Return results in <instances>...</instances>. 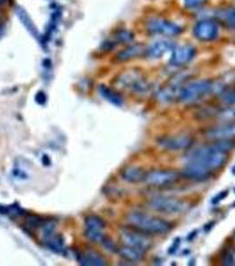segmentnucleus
Segmentation results:
<instances>
[{"instance_id": "1", "label": "nucleus", "mask_w": 235, "mask_h": 266, "mask_svg": "<svg viewBox=\"0 0 235 266\" xmlns=\"http://www.w3.org/2000/svg\"><path fill=\"white\" fill-rule=\"evenodd\" d=\"M126 219L131 227L146 234H165L173 228L172 224L166 220L143 212H131L126 217Z\"/></svg>"}, {"instance_id": "2", "label": "nucleus", "mask_w": 235, "mask_h": 266, "mask_svg": "<svg viewBox=\"0 0 235 266\" xmlns=\"http://www.w3.org/2000/svg\"><path fill=\"white\" fill-rule=\"evenodd\" d=\"M227 154L220 150L216 143L199 147L189 154V161L201 164L211 171H215L225 165Z\"/></svg>"}, {"instance_id": "3", "label": "nucleus", "mask_w": 235, "mask_h": 266, "mask_svg": "<svg viewBox=\"0 0 235 266\" xmlns=\"http://www.w3.org/2000/svg\"><path fill=\"white\" fill-rule=\"evenodd\" d=\"M213 87V83L211 80L204 79L189 83L187 86L181 87L179 100L185 103L194 102L208 95L212 92Z\"/></svg>"}, {"instance_id": "4", "label": "nucleus", "mask_w": 235, "mask_h": 266, "mask_svg": "<svg viewBox=\"0 0 235 266\" xmlns=\"http://www.w3.org/2000/svg\"><path fill=\"white\" fill-rule=\"evenodd\" d=\"M149 207L155 211L166 215H179L187 211L189 204L181 199L173 197H156L149 201Z\"/></svg>"}, {"instance_id": "5", "label": "nucleus", "mask_w": 235, "mask_h": 266, "mask_svg": "<svg viewBox=\"0 0 235 266\" xmlns=\"http://www.w3.org/2000/svg\"><path fill=\"white\" fill-rule=\"evenodd\" d=\"M120 240L124 245L140 249L143 252L148 251L153 245L152 240L150 239L148 234L133 227L122 230L120 232Z\"/></svg>"}, {"instance_id": "6", "label": "nucleus", "mask_w": 235, "mask_h": 266, "mask_svg": "<svg viewBox=\"0 0 235 266\" xmlns=\"http://www.w3.org/2000/svg\"><path fill=\"white\" fill-rule=\"evenodd\" d=\"M147 31L153 35H161L164 37H175L181 34L182 28L174 21L162 18H151L147 21Z\"/></svg>"}, {"instance_id": "7", "label": "nucleus", "mask_w": 235, "mask_h": 266, "mask_svg": "<svg viewBox=\"0 0 235 266\" xmlns=\"http://www.w3.org/2000/svg\"><path fill=\"white\" fill-rule=\"evenodd\" d=\"M118 85L121 88L129 90L136 94H145L150 90V86L145 79L137 74L125 73L118 79Z\"/></svg>"}, {"instance_id": "8", "label": "nucleus", "mask_w": 235, "mask_h": 266, "mask_svg": "<svg viewBox=\"0 0 235 266\" xmlns=\"http://www.w3.org/2000/svg\"><path fill=\"white\" fill-rule=\"evenodd\" d=\"M194 143V140L188 135L162 137L157 140V144L165 150L177 151L188 149Z\"/></svg>"}, {"instance_id": "9", "label": "nucleus", "mask_w": 235, "mask_h": 266, "mask_svg": "<svg viewBox=\"0 0 235 266\" xmlns=\"http://www.w3.org/2000/svg\"><path fill=\"white\" fill-rule=\"evenodd\" d=\"M179 174L175 171L158 170L148 172L145 182L152 187H165L174 184L179 179Z\"/></svg>"}, {"instance_id": "10", "label": "nucleus", "mask_w": 235, "mask_h": 266, "mask_svg": "<svg viewBox=\"0 0 235 266\" xmlns=\"http://www.w3.org/2000/svg\"><path fill=\"white\" fill-rule=\"evenodd\" d=\"M194 36L199 41L211 42L218 36V26L212 20H203L194 25Z\"/></svg>"}, {"instance_id": "11", "label": "nucleus", "mask_w": 235, "mask_h": 266, "mask_svg": "<svg viewBox=\"0 0 235 266\" xmlns=\"http://www.w3.org/2000/svg\"><path fill=\"white\" fill-rule=\"evenodd\" d=\"M212 171L201 164L189 161L182 171V176L190 180L202 182L209 179L212 176Z\"/></svg>"}, {"instance_id": "12", "label": "nucleus", "mask_w": 235, "mask_h": 266, "mask_svg": "<svg viewBox=\"0 0 235 266\" xmlns=\"http://www.w3.org/2000/svg\"><path fill=\"white\" fill-rule=\"evenodd\" d=\"M172 52L171 63L174 66H183L191 62L195 55V48L192 45H181L174 47Z\"/></svg>"}, {"instance_id": "13", "label": "nucleus", "mask_w": 235, "mask_h": 266, "mask_svg": "<svg viewBox=\"0 0 235 266\" xmlns=\"http://www.w3.org/2000/svg\"><path fill=\"white\" fill-rule=\"evenodd\" d=\"M205 136L210 140H232L235 138V123H226L213 127L205 132Z\"/></svg>"}, {"instance_id": "14", "label": "nucleus", "mask_w": 235, "mask_h": 266, "mask_svg": "<svg viewBox=\"0 0 235 266\" xmlns=\"http://www.w3.org/2000/svg\"><path fill=\"white\" fill-rule=\"evenodd\" d=\"M175 44L174 42L170 40H158L154 42L153 44H150L149 47H146L145 51V56L149 59H159L165 55L169 51H173Z\"/></svg>"}, {"instance_id": "15", "label": "nucleus", "mask_w": 235, "mask_h": 266, "mask_svg": "<svg viewBox=\"0 0 235 266\" xmlns=\"http://www.w3.org/2000/svg\"><path fill=\"white\" fill-rule=\"evenodd\" d=\"M146 46L143 44H130L117 55V60L119 62H128L133 59L138 58L142 55H145Z\"/></svg>"}, {"instance_id": "16", "label": "nucleus", "mask_w": 235, "mask_h": 266, "mask_svg": "<svg viewBox=\"0 0 235 266\" xmlns=\"http://www.w3.org/2000/svg\"><path fill=\"white\" fill-rule=\"evenodd\" d=\"M78 263L82 266H104L106 261L100 254L93 250L79 252L76 256Z\"/></svg>"}, {"instance_id": "17", "label": "nucleus", "mask_w": 235, "mask_h": 266, "mask_svg": "<svg viewBox=\"0 0 235 266\" xmlns=\"http://www.w3.org/2000/svg\"><path fill=\"white\" fill-rule=\"evenodd\" d=\"M147 172L143 168L137 166H129L123 170L121 172V177L124 180L132 183V184H138L141 182L145 181Z\"/></svg>"}, {"instance_id": "18", "label": "nucleus", "mask_w": 235, "mask_h": 266, "mask_svg": "<svg viewBox=\"0 0 235 266\" xmlns=\"http://www.w3.org/2000/svg\"><path fill=\"white\" fill-rule=\"evenodd\" d=\"M181 87L182 86L180 85H173L161 89L157 92V99L163 103L174 102L175 100H179Z\"/></svg>"}, {"instance_id": "19", "label": "nucleus", "mask_w": 235, "mask_h": 266, "mask_svg": "<svg viewBox=\"0 0 235 266\" xmlns=\"http://www.w3.org/2000/svg\"><path fill=\"white\" fill-rule=\"evenodd\" d=\"M117 253L122 258L128 262H132V263L140 262L144 258V255H145V252H143L140 249H135V248L126 245L119 248Z\"/></svg>"}, {"instance_id": "20", "label": "nucleus", "mask_w": 235, "mask_h": 266, "mask_svg": "<svg viewBox=\"0 0 235 266\" xmlns=\"http://www.w3.org/2000/svg\"><path fill=\"white\" fill-rule=\"evenodd\" d=\"M44 242L49 249L55 253H62L64 250V239L60 234H54L51 232L44 235Z\"/></svg>"}, {"instance_id": "21", "label": "nucleus", "mask_w": 235, "mask_h": 266, "mask_svg": "<svg viewBox=\"0 0 235 266\" xmlns=\"http://www.w3.org/2000/svg\"><path fill=\"white\" fill-rule=\"evenodd\" d=\"M16 14L20 19L21 23L23 24L24 27L27 29V31L30 33L34 38H39V32H38V28L36 27L33 21L31 20L29 15L27 14V12L24 10L22 7H17L16 8Z\"/></svg>"}, {"instance_id": "22", "label": "nucleus", "mask_w": 235, "mask_h": 266, "mask_svg": "<svg viewBox=\"0 0 235 266\" xmlns=\"http://www.w3.org/2000/svg\"><path fill=\"white\" fill-rule=\"evenodd\" d=\"M99 92L107 101L112 103L114 106H122L123 98L115 91H113L107 86H101L99 87Z\"/></svg>"}, {"instance_id": "23", "label": "nucleus", "mask_w": 235, "mask_h": 266, "mask_svg": "<svg viewBox=\"0 0 235 266\" xmlns=\"http://www.w3.org/2000/svg\"><path fill=\"white\" fill-rule=\"evenodd\" d=\"M106 223L98 216H89L85 219V232H103Z\"/></svg>"}, {"instance_id": "24", "label": "nucleus", "mask_w": 235, "mask_h": 266, "mask_svg": "<svg viewBox=\"0 0 235 266\" xmlns=\"http://www.w3.org/2000/svg\"><path fill=\"white\" fill-rule=\"evenodd\" d=\"M219 16L221 18V21L225 22L229 29L235 31V7L222 11Z\"/></svg>"}, {"instance_id": "25", "label": "nucleus", "mask_w": 235, "mask_h": 266, "mask_svg": "<svg viewBox=\"0 0 235 266\" xmlns=\"http://www.w3.org/2000/svg\"><path fill=\"white\" fill-rule=\"evenodd\" d=\"M117 42H119L120 44H130L133 41L135 36H133L132 31H127V30H119L117 31L115 35Z\"/></svg>"}, {"instance_id": "26", "label": "nucleus", "mask_w": 235, "mask_h": 266, "mask_svg": "<svg viewBox=\"0 0 235 266\" xmlns=\"http://www.w3.org/2000/svg\"><path fill=\"white\" fill-rule=\"evenodd\" d=\"M222 100L223 102L229 105L235 104V87L228 92H224V94L222 95Z\"/></svg>"}, {"instance_id": "27", "label": "nucleus", "mask_w": 235, "mask_h": 266, "mask_svg": "<svg viewBox=\"0 0 235 266\" xmlns=\"http://www.w3.org/2000/svg\"><path fill=\"white\" fill-rule=\"evenodd\" d=\"M102 244L106 248V249H107L110 252H118L119 248L117 247L115 243H113V240L110 239L109 237H105L104 240H103Z\"/></svg>"}, {"instance_id": "28", "label": "nucleus", "mask_w": 235, "mask_h": 266, "mask_svg": "<svg viewBox=\"0 0 235 266\" xmlns=\"http://www.w3.org/2000/svg\"><path fill=\"white\" fill-rule=\"evenodd\" d=\"M222 264L225 266H232L235 264V257L230 251L223 254L222 256Z\"/></svg>"}, {"instance_id": "29", "label": "nucleus", "mask_w": 235, "mask_h": 266, "mask_svg": "<svg viewBox=\"0 0 235 266\" xmlns=\"http://www.w3.org/2000/svg\"><path fill=\"white\" fill-rule=\"evenodd\" d=\"M208 0H184L185 7L189 9H195L203 7Z\"/></svg>"}, {"instance_id": "30", "label": "nucleus", "mask_w": 235, "mask_h": 266, "mask_svg": "<svg viewBox=\"0 0 235 266\" xmlns=\"http://www.w3.org/2000/svg\"><path fill=\"white\" fill-rule=\"evenodd\" d=\"M228 196V191H222L216 195L214 198L212 199V202L213 204H218L220 201H223L224 199L226 198Z\"/></svg>"}, {"instance_id": "31", "label": "nucleus", "mask_w": 235, "mask_h": 266, "mask_svg": "<svg viewBox=\"0 0 235 266\" xmlns=\"http://www.w3.org/2000/svg\"><path fill=\"white\" fill-rule=\"evenodd\" d=\"M36 101L40 105H44L46 102V95L44 92H38V94L36 95Z\"/></svg>"}, {"instance_id": "32", "label": "nucleus", "mask_w": 235, "mask_h": 266, "mask_svg": "<svg viewBox=\"0 0 235 266\" xmlns=\"http://www.w3.org/2000/svg\"><path fill=\"white\" fill-rule=\"evenodd\" d=\"M115 47V44L112 41H106L103 44V50L105 51H111Z\"/></svg>"}, {"instance_id": "33", "label": "nucleus", "mask_w": 235, "mask_h": 266, "mask_svg": "<svg viewBox=\"0 0 235 266\" xmlns=\"http://www.w3.org/2000/svg\"><path fill=\"white\" fill-rule=\"evenodd\" d=\"M224 115H225L226 117H232V118H234L235 117V108L234 109H232V110H229L226 111V112L223 113Z\"/></svg>"}, {"instance_id": "34", "label": "nucleus", "mask_w": 235, "mask_h": 266, "mask_svg": "<svg viewBox=\"0 0 235 266\" xmlns=\"http://www.w3.org/2000/svg\"><path fill=\"white\" fill-rule=\"evenodd\" d=\"M179 244H180V241H179V243H174V245L171 247L170 251H169V252H175V250H176V249H177L178 247H179Z\"/></svg>"}, {"instance_id": "35", "label": "nucleus", "mask_w": 235, "mask_h": 266, "mask_svg": "<svg viewBox=\"0 0 235 266\" xmlns=\"http://www.w3.org/2000/svg\"><path fill=\"white\" fill-rule=\"evenodd\" d=\"M4 33H5V26L4 24L0 23V38L3 37Z\"/></svg>"}, {"instance_id": "36", "label": "nucleus", "mask_w": 235, "mask_h": 266, "mask_svg": "<svg viewBox=\"0 0 235 266\" xmlns=\"http://www.w3.org/2000/svg\"><path fill=\"white\" fill-rule=\"evenodd\" d=\"M43 163L45 164V165H49L50 164V159H49V157L47 155H45L44 158H43Z\"/></svg>"}, {"instance_id": "37", "label": "nucleus", "mask_w": 235, "mask_h": 266, "mask_svg": "<svg viewBox=\"0 0 235 266\" xmlns=\"http://www.w3.org/2000/svg\"><path fill=\"white\" fill-rule=\"evenodd\" d=\"M232 174L235 175V165H234V166H233V167H232Z\"/></svg>"}, {"instance_id": "38", "label": "nucleus", "mask_w": 235, "mask_h": 266, "mask_svg": "<svg viewBox=\"0 0 235 266\" xmlns=\"http://www.w3.org/2000/svg\"><path fill=\"white\" fill-rule=\"evenodd\" d=\"M233 207H235V202L233 203Z\"/></svg>"}, {"instance_id": "39", "label": "nucleus", "mask_w": 235, "mask_h": 266, "mask_svg": "<svg viewBox=\"0 0 235 266\" xmlns=\"http://www.w3.org/2000/svg\"><path fill=\"white\" fill-rule=\"evenodd\" d=\"M0 17H1V14H0Z\"/></svg>"}, {"instance_id": "40", "label": "nucleus", "mask_w": 235, "mask_h": 266, "mask_svg": "<svg viewBox=\"0 0 235 266\" xmlns=\"http://www.w3.org/2000/svg\"><path fill=\"white\" fill-rule=\"evenodd\" d=\"M234 191H235V189H234Z\"/></svg>"}]
</instances>
